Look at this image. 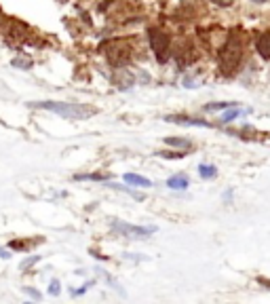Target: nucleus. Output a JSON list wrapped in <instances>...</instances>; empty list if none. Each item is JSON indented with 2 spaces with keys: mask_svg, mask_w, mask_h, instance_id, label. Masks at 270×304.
<instances>
[{
  "mask_svg": "<svg viewBox=\"0 0 270 304\" xmlns=\"http://www.w3.org/2000/svg\"><path fill=\"white\" fill-rule=\"evenodd\" d=\"M23 292H26L30 298H34V300H41V292H36L34 287H23Z\"/></svg>",
  "mask_w": 270,
  "mask_h": 304,
  "instance_id": "nucleus-17",
  "label": "nucleus"
},
{
  "mask_svg": "<svg viewBox=\"0 0 270 304\" xmlns=\"http://www.w3.org/2000/svg\"><path fill=\"white\" fill-rule=\"evenodd\" d=\"M253 2H258V4H262V2H266V0H253Z\"/></svg>",
  "mask_w": 270,
  "mask_h": 304,
  "instance_id": "nucleus-20",
  "label": "nucleus"
},
{
  "mask_svg": "<svg viewBox=\"0 0 270 304\" xmlns=\"http://www.w3.org/2000/svg\"><path fill=\"white\" fill-rule=\"evenodd\" d=\"M36 108H43V110H49L59 114L61 119H70V121H87L97 112L93 106L87 104H74V101H36Z\"/></svg>",
  "mask_w": 270,
  "mask_h": 304,
  "instance_id": "nucleus-1",
  "label": "nucleus"
},
{
  "mask_svg": "<svg viewBox=\"0 0 270 304\" xmlns=\"http://www.w3.org/2000/svg\"><path fill=\"white\" fill-rule=\"evenodd\" d=\"M241 57H243V44L236 36H230L228 41L222 44L220 49V55H218V64L222 74H232L236 68L241 64Z\"/></svg>",
  "mask_w": 270,
  "mask_h": 304,
  "instance_id": "nucleus-2",
  "label": "nucleus"
},
{
  "mask_svg": "<svg viewBox=\"0 0 270 304\" xmlns=\"http://www.w3.org/2000/svg\"><path fill=\"white\" fill-rule=\"evenodd\" d=\"M256 49H258V53H260V57L270 59V32H264V34L258 36Z\"/></svg>",
  "mask_w": 270,
  "mask_h": 304,
  "instance_id": "nucleus-7",
  "label": "nucleus"
},
{
  "mask_svg": "<svg viewBox=\"0 0 270 304\" xmlns=\"http://www.w3.org/2000/svg\"><path fill=\"white\" fill-rule=\"evenodd\" d=\"M241 114H243V110H230V112H226L224 116H222V123H230V121L239 119Z\"/></svg>",
  "mask_w": 270,
  "mask_h": 304,
  "instance_id": "nucleus-16",
  "label": "nucleus"
},
{
  "mask_svg": "<svg viewBox=\"0 0 270 304\" xmlns=\"http://www.w3.org/2000/svg\"><path fill=\"white\" fill-rule=\"evenodd\" d=\"M228 106H232V104H230V101H220V104H207V106H205V110H207V112L224 110V108H228Z\"/></svg>",
  "mask_w": 270,
  "mask_h": 304,
  "instance_id": "nucleus-14",
  "label": "nucleus"
},
{
  "mask_svg": "<svg viewBox=\"0 0 270 304\" xmlns=\"http://www.w3.org/2000/svg\"><path fill=\"white\" fill-rule=\"evenodd\" d=\"M76 180H106V175L93 174V175H76Z\"/></svg>",
  "mask_w": 270,
  "mask_h": 304,
  "instance_id": "nucleus-18",
  "label": "nucleus"
},
{
  "mask_svg": "<svg viewBox=\"0 0 270 304\" xmlns=\"http://www.w3.org/2000/svg\"><path fill=\"white\" fill-rule=\"evenodd\" d=\"M125 182L127 184H133V186H139V188H148V186H152V182H150L148 177L137 175V174H127L125 175Z\"/></svg>",
  "mask_w": 270,
  "mask_h": 304,
  "instance_id": "nucleus-9",
  "label": "nucleus"
},
{
  "mask_svg": "<svg viewBox=\"0 0 270 304\" xmlns=\"http://www.w3.org/2000/svg\"><path fill=\"white\" fill-rule=\"evenodd\" d=\"M198 171H201L203 177H216V174H218V169L213 165H201V167H198Z\"/></svg>",
  "mask_w": 270,
  "mask_h": 304,
  "instance_id": "nucleus-13",
  "label": "nucleus"
},
{
  "mask_svg": "<svg viewBox=\"0 0 270 304\" xmlns=\"http://www.w3.org/2000/svg\"><path fill=\"white\" fill-rule=\"evenodd\" d=\"M148 38H150V44H152V51H154L156 59L167 61V55H169V43H171L169 34L161 28H152L148 32Z\"/></svg>",
  "mask_w": 270,
  "mask_h": 304,
  "instance_id": "nucleus-4",
  "label": "nucleus"
},
{
  "mask_svg": "<svg viewBox=\"0 0 270 304\" xmlns=\"http://www.w3.org/2000/svg\"><path fill=\"white\" fill-rule=\"evenodd\" d=\"M11 64L15 66V68H21V70H28L30 66H32V59H28V57H15Z\"/></svg>",
  "mask_w": 270,
  "mask_h": 304,
  "instance_id": "nucleus-12",
  "label": "nucleus"
},
{
  "mask_svg": "<svg viewBox=\"0 0 270 304\" xmlns=\"http://www.w3.org/2000/svg\"><path fill=\"white\" fill-rule=\"evenodd\" d=\"M38 260H41V256H30V258H26V260L21 262V270H28V268H32V266H34V264H36Z\"/></svg>",
  "mask_w": 270,
  "mask_h": 304,
  "instance_id": "nucleus-15",
  "label": "nucleus"
},
{
  "mask_svg": "<svg viewBox=\"0 0 270 304\" xmlns=\"http://www.w3.org/2000/svg\"><path fill=\"white\" fill-rule=\"evenodd\" d=\"M112 228L125 237H148L152 232H156L154 226H133V224H125V222H112Z\"/></svg>",
  "mask_w": 270,
  "mask_h": 304,
  "instance_id": "nucleus-5",
  "label": "nucleus"
},
{
  "mask_svg": "<svg viewBox=\"0 0 270 304\" xmlns=\"http://www.w3.org/2000/svg\"><path fill=\"white\" fill-rule=\"evenodd\" d=\"M167 123H180V125H194V127H209V123L205 121H192L188 116H167Z\"/></svg>",
  "mask_w": 270,
  "mask_h": 304,
  "instance_id": "nucleus-8",
  "label": "nucleus"
},
{
  "mask_svg": "<svg viewBox=\"0 0 270 304\" xmlns=\"http://www.w3.org/2000/svg\"><path fill=\"white\" fill-rule=\"evenodd\" d=\"M104 53H106V59L112 64L114 68L121 70L123 66H127L131 61V46L123 43V41H112L104 46Z\"/></svg>",
  "mask_w": 270,
  "mask_h": 304,
  "instance_id": "nucleus-3",
  "label": "nucleus"
},
{
  "mask_svg": "<svg viewBox=\"0 0 270 304\" xmlns=\"http://www.w3.org/2000/svg\"><path fill=\"white\" fill-rule=\"evenodd\" d=\"M196 57H198V53L190 43H186V46H184V43H181L180 51L176 53V59H178L180 66H190L192 61H196Z\"/></svg>",
  "mask_w": 270,
  "mask_h": 304,
  "instance_id": "nucleus-6",
  "label": "nucleus"
},
{
  "mask_svg": "<svg viewBox=\"0 0 270 304\" xmlns=\"http://www.w3.org/2000/svg\"><path fill=\"white\" fill-rule=\"evenodd\" d=\"M165 144L167 146H178V148H190L192 146L188 139H180V137H165Z\"/></svg>",
  "mask_w": 270,
  "mask_h": 304,
  "instance_id": "nucleus-11",
  "label": "nucleus"
},
{
  "mask_svg": "<svg viewBox=\"0 0 270 304\" xmlns=\"http://www.w3.org/2000/svg\"><path fill=\"white\" fill-rule=\"evenodd\" d=\"M59 287H61L59 281H51V285H49V294H51V296H57V294H59Z\"/></svg>",
  "mask_w": 270,
  "mask_h": 304,
  "instance_id": "nucleus-19",
  "label": "nucleus"
},
{
  "mask_svg": "<svg viewBox=\"0 0 270 304\" xmlns=\"http://www.w3.org/2000/svg\"><path fill=\"white\" fill-rule=\"evenodd\" d=\"M167 186L173 190H184V188H188V177L186 175H173L167 180Z\"/></svg>",
  "mask_w": 270,
  "mask_h": 304,
  "instance_id": "nucleus-10",
  "label": "nucleus"
}]
</instances>
